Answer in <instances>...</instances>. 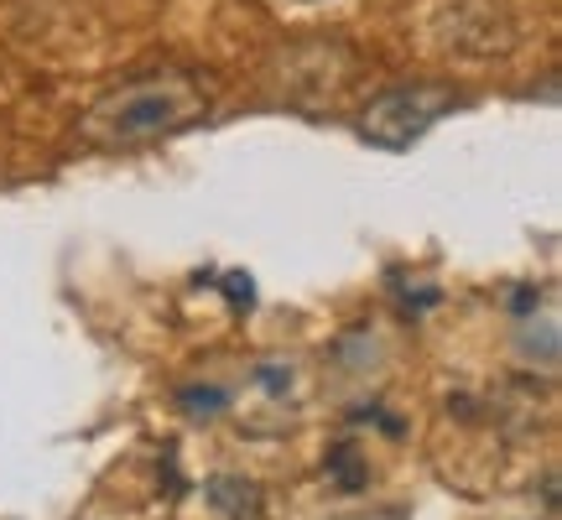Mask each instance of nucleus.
<instances>
[{
	"instance_id": "f257e3e1",
	"label": "nucleus",
	"mask_w": 562,
	"mask_h": 520,
	"mask_svg": "<svg viewBox=\"0 0 562 520\" xmlns=\"http://www.w3.org/2000/svg\"><path fill=\"white\" fill-rule=\"evenodd\" d=\"M203 115H209V89L193 74L167 68V74H146V79L121 83L104 100L89 104L83 136L100 140V146H131V140L172 136V131L203 121Z\"/></svg>"
},
{
	"instance_id": "7ed1b4c3",
	"label": "nucleus",
	"mask_w": 562,
	"mask_h": 520,
	"mask_svg": "<svg viewBox=\"0 0 562 520\" xmlns=\"http://www.w3.org/2000/svg\"><path fill=\"white\" fill-rule=\"evenodd\" d=\"M224 391H214V385H209V391H182V406H188V411H220L224 406Z\"/></svg>"
},
{
	"instance_id": "f03ea898",
	"label": "nucleus",
	"mask_w": 562,
	"mask_h": 520,
	"mask_svg": "<svg viewBox=\"0 0 562 520\" xmlns=\"http://www.w3.org/2000/svg\"><path fill=\"white\" fill-rule=\"evenodd\" d=\"M453 104H459V94L442 89V83H396V89H385V94H375V100L364 104L360 136L370 140V146H381V151H406V146L427 136Z\"/></svg>"
}]
</instances>
